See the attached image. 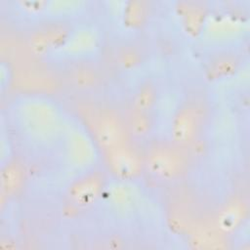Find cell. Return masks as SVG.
<instances>
[{
    "instance_id": "obj_1",
    "label": "cell",
    "mask_w": 250,
    "mask_h": 250,
    "mask_svg": "<svg viewBox=\"0 0 250 250\" xmlns=\"http://www.w3.org/2000/svg\"><path fill=\"white\" fill-rule=\"evenodd\" d=\"M144 166L155 179L172 182L188 172L189 160L181 146L174 142L159 141L147 147L144 156Z\"/></svg>"
},
{
    "instance_id": "obj_2",
    "label": "cell",
    "mask_w": 250,
    "mask_h": 250,
    "mask_svg": "<svg viewBox=\"0 0 250 250\" xmlns=\"http://www.w3.org/2000/svg\"><path fill=\"white\" fill-rule=\"evenodd\" d=\"M88 119L94 139L104 151L129 142L130 133L125 117L115 109L100 107L92 111Z\"/></svg>"
},
{
    "instance_id": "obj_3",
    "label": "cell",
    "mask_w": 250,
    "mask_h": 250,
    "mask_svg": "<svg viewBox=\"0 0 250 250\" xmlns=\"http://www.w3.org/2000/svg\"><path fill=\"white\" fill-rule=\"evenodd\" d=\"M61 79L47 65L25 62L14 71L12 85L15 89L28 93H52L60 87Z\"/></svg>"
},
{
    "instance_id": "obj_4",
    "label": "cell",
    "mask_w": 250,
    "mask_h": 250,
    "mask_svg": "<svg viewBox=\"0 0 250 250\" xmlns=\"http://www.w3.org/2000/svg\"><path fill=\"white\" fill-rule=\"evenodd\" d=\"M109 172L121 180L136 179L144 168V156L129 142L104 151Z\"/></svg>"
},
{
    "instance_id": "obj_5",
    "label": "cell",
    "mask_w": 250,
    "mask_h": 250,
    "mask_svg": "<svg viewBox=\"0 0 250 250\" xmlns=\"http://www.w3.org/2000/svg\"><path fill=\"white\" fill-rule=\"evenodd\" d=\"M202 125L199 107L192 103H186L175 112L171 122L172 142L185 146L191 144L198 136Z\"/></svg>"
},
{
    "instance_id": "obj_6",
    "label": "cell",
    "mask_w": 250,
    "mask_h": 250,
    "mask_svg": "<svg viewBox=\"0 0 250 250\" xmlns=\"http://www.w3.org/2000/svg\"><path fill=\"white\" fill-rule=\"evenodd\" d=\"M63 79L66 84L78 92H91L99 89L104 82L101 68L90 61H76L68 64Z\"/></svg>"
},
{
    "instance_id": "obj_7",
    "label": "cell",
    "mask_w": 250,
    "mask_h": 250,
    "mask_svg": "<svg viewBox=\"0 0 250 250\" xmlns=\"http://www.w3.org/2000/svg\"><path fill=\"white\" fill-rule=\"evenodd\" d=\"M67 28L59 23L50 24L33 31L29 37V47L35 54H42L57 46L67 37Z\"/></svg>"
},
{
    "instance_id": "obj_8",
    "label": "cell",
    "mask_w": 250,
    "mask_h": 250,
    "mask_svg": "<svg viewBox=\"0 0 250 250\" xmlns=\"http://www.w3.org/2000/svg\"><path fill=\"white\" fill-rule=\"evenodd\" d=\"M225 235L216 224H203L194 228L190 243L198 249L223 248L226 242Z\"/></svg>"
},
{
    "instance_id": "obj_9",
    "label": "cell",
    "mask_w": 250,
    "mask_h": 250,
    "mask_svg": "<svg viewBox=\"0 0 250 250\" xmlns=\"http://www.w3.org/2000/svg\"><path fill=\"white\" fill-rule=\"evenodd\" d=\"M246 213V208L242 201L231 200L218 213L216 226L225 234L234 230L242 223Z\"/></svg>"
},
{
    "instance_id": "obj_10",
    "label": "cell",
    "mask_w": 250,
    "mask_h": 250,
    "mask_svg": "<svg viewBox=\"0 0 250 250\" xmlns=\"http://www.w3.org/2000/svg\"><path fill=\"white\" fill-rule=\"evenodd\" d=\"M101 179L96 176H88L76 182L70 188V197L79 204H88L95 200L102 190Z\"/></svg>"
},
{
    "instance_id": "obj_11",
    "label": "cell",
    "mask_w": 250,
    "mask_h": 250,
    "mask_svg": "<svg viewBox=\"0 0 250 250\" xmlns=\"http://www.w3.org/2000/svg\"><path fill=\"white\" fill-rule=\"evenodd\" d=\"M145 53L143 48L133 42L120 44L114 52L115 63L122 69H132L141 64L144 61Z\"/></svg>"
},
{
    "instance_id": "obj_12",
    "label": "cell",
    "mask_w": 250,
    "mask_h": 250,
    "mask_svg": "<svg viewBox=\"0 0 250 250\" xmlns=\"http://www.w3.org/2000/svg\"><path fill=\"white\" fill-rule=\"evenodd\" d=\"M24 180L23 169L17 161L7 162L1 171V187L7 195L17 193Z\"/></svg>"
},
{
    "instance_id": "obj_13",
    "label": "cell",
    "mask_w": 250,
    "mask_h": 250,
    "mask_svg": "<svg viewBox=\"0 0 250 250\" xmlns=\"http://www.w3.org/2000/svg\"><path fill=\"white\" fill-rule=\"evenodd\" d=\"M125 121L130 134L136 137L146 136L152 128V119L149 111H144L131 107L125 117Z\"/></svg>"
},
{
    "instance_id": "obj_14",
    "label": "cell",
    "mask_w": 250,
    "mask_h": 250,
    "mask_svg": "<svg viewBox=\"0 0 250 250\" xmlns=\"http://www.w3.org/2000/svg\"><path fill=\"white\" fill-rule=\"evenodd\" d=\"M183 10L184 22L191 32H197L204 21L205 7L201 2H186L181 6Z\"/></svg>"
},
{
    "instance_id": "obj_15",
    "label": "cell",
    "mask_w": 250,
    "mask_h": 250,
    "mask_svg": "<svg viewBox=\"0 0 250 250\" xmlns=\"http://www.w3.org/2000/svg\"><path fill=\"white\" fill-rule=\"evenodd\" d=\"M156 102V89L149 83L146 82L139 86L133 96L132 107L144 111H149Z\"/></svg>"
},
{
    "instance_id": "obj_16",
    "label": "cell",
    "mask_w": 250,
    "mask_h": 250,
    "mask_svg": "<svg viewBox=\"0 0 250 250\" xmlns=\"http://www.w3.org/2000/svg\"><path fill=\"white\" fill-rule=\"evenodd\" d=\"M148 14V6L145 1H131L125 8L124 18L128 25L132 27L142 25Z\"/></svg>"
},
{
    "instance_id": "obj_17",
    "label": "cell",
    "mask_w": 250,
    "mask_h": 250,
    "mask_svg": "<svg viewBox=\"0 0 250 250\" xmlns=\"http://www.w3.org/2000/svg\"><path fill=\"white\" fill-rule=\"evenodd\" d=\"M237 60L232 55H220L210 62V71L216 76H224L236 68Z\"/></svg>"
}]
</instances>
